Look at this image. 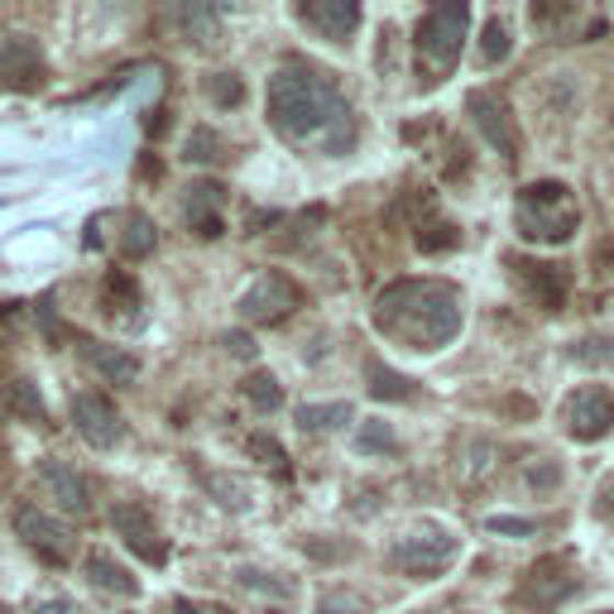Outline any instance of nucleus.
Listing matches in <instances>:
<instances>
[{"instance_id":"f257e3e1","label":"nucleus","mask_w":614,"mask_h":614,"mask_svg":"<svg viewBox=\"0 0 614 614\" xmlns=\"http://www.w3.org/2000/svg\"><path fill=\"white\" fill-rule=\"evenodd\" d=\"M269 125L293 145H312L322 154H350L356 149V111L342 97L336 77L317 63L289 58L265 87Z\"/></svg>"},{"instance_id":"f03ea898","label":"nucleus","mask_w":614,"mask_h":614,"mask_svg":"<svg viewBox=\"0 0 614 614\" xmlns=\"http://www.w3.org/2000/svg\"><path fill=\"white\" fill-rule=\"evenodd\" d=\"M375 326L409 350H442L461 332V293L442 279H403L375 298Z\"/></svg>"},{"instance_id":"7ed1b4c3","label":"nucleus","mask_w":614,"mask_h":614,"mask_svg":"<svg viewBox=\"0 0 614 614\" xmlns=\"http://www.w3.org/2000/svg\"><path fill=\"white\" fill-rule=\"evenodd\" d=\"M518 231L528 235V241H547V245H561L571 231H577L581 212L571 206L567 188L561 182H533V188H524V198H518Z\"/></svg>"},{"instance_id":"20e7f679","label":"nucleus","mask_w":614,"mask_h":614,"mask_svg":"<svg viewBox=\"0 0 614 614\" xmlns=\"http://www.w3.org/2000/svg\"><path fill=\"white\" fill-rule=\"evenodd\" d=\"M466 30H470V10L461 0H447V5H433L423 20H417V54L433 63L437 72H447L456 58H461V44H466Z\"/></svg>"},{"instance_id":"39448f33","label":"nucleus","mask_w":614,"mask_h":614,"mask_svg":"<svg viewBox=\"0 0 614 614\" xmlns=\"http://www.w3.org/2000/svg\"><path fill=\"white\" fill-rule=\"evenodd\" d=\"M456 547L461 543H456L451 533L427 528V533H409V538H399L394 552H389V561H394L399 571H409V577H437V571H447L456 561Z\"/></svg>"},{"instance_id":"423d86ee","label":"nucleus","mask_w":614,"mask_h":614,"mask_svg":"<svg viewBox=\"0 0 614 614\" xmlns=\"http://www.w3.org/2000/svg\"><path fill=\"white\" fill-rule=\"evenodd\" d=\"M561 423H567V433L577 442H600L614 427V394L605 384L577 389V394L567 399V409H561Z\"/></svg>"},{"instance_id":"0eeeda50","label":"nucleus","mask_w":614,"mask_h":614,"mask_svg":"<svg viewBox=\"0 0 614 614\" xmlns=\"http://www.w3.org/2000/svg\"><path fill=\"white\" fill-rule=\"evenodd\" d=\"M293 308H298V283L279 269L259 273L250 289L241 293V317L245 322H283Z\"/></svg>"},{"instance_id":"6e6552de","label":"nucleus","mask_w":614,"mask_h":614,"mask_svg":"<svg viewBox=\"0 0 614 614\" xmlns=\"http://www.w3.org/2000/svg\"><path fill=\"white\" fill-rule=\"evenodd\" d=\"M466 111H470L480 135H485L490 149H500L504 159H518V130H514V115H509L504 97H494V91H470Z\"/></svg>"},{"instance_id":"1a4fd4ad","label":"nucleus","mask_w":614,"mask_h":614,"mask_svg":"<svg viewBox=\"0 0 614 614\" xmlns=\"http://www.w3.org/2000/svg\"><path fill=\"white\" fill-rule=\"evenodd\" d=\"M72 427H77V437L87 442V447H97V451H107L121 442V413H115V403L107 394H72Z\"/></svg>"},{"instance_id":"9d476101","label":"nucleus","mask_w":614,"mask_h":614,"mask_svg":"<svg viewBox=\"0 0 614 614\" xmlns=\"http://www.w3.org/2000/svg\"><path fill=\"white\" fill-rule=\"evenodd\" d=\"M15 533L34 547L38 557H48V561H68L72 557V533L63 528L58 518H48L44 509H34V504L15 509Z\"/></svg>"},{"instance_id":"9b49d317","label":"nucleus","mask_w":614,"mask_h":614,"mask_svg":"<svg viewBox=\"0 0 614 614\" xmlns=\"http://www.w3.org/2000/svg\"><path fill=\"white\" fill-rule=\"evenodd\" d=\"M44 82V54L30 34H0V87Z\"/></svg>"},{"instance_id":"f8f14e48","label":"nucleus","mask_w":614,"mask_h":614,"mask_svg":"<svg viewBox=\"0 0 614 614\" xmlns=\"http://www.w3.org/2000/svg\"><path fill=\"white\" fill-rule=\"evenodd\" d=\"M298 20L317 30L326 44H346L360 24V5L356 0H308V5H298Z\"/></svg>"},{"instance_id":"ddd939ff","label":"nucleus","mask_w":614,"mask_h":614,"mask_svg":"<svg viewBox=\"0 0 614 614\" xmlns=\"http://www.w3.org/2000/svg\"><path fill=\"white\" fill-rule=\"evenodd\" d=\"M111 524L125 538V547H135L145 561H164L168 557V547H164V538H159V528H154V518H149L145 504H115L111 509Z\"/></svg>"},{"instance_id":"4468645a","label":"nucleus","mask_w":614,"mask_h":614,"mask_svg":"<svg viewBox=\"0 0 614 614\" xmlns=\"http://www.w3.org/2000/svg\"><path fill=\"white\" fill-rule=\"evenodd\" d=\"M38 480H44V490L54 494V500L68 509V514H87L91 509V490H87V480L77 476V470L68 461H44L38 466Z\"/></svg>"},{"instance_id":"2eb2a0df","label":"nucleus","mask_w":614,"mask_h":614,"mask_svg":"<svg viewBox=\"0 0 614 614\" xmlns=\"http://www.w3.org/2000/svg\"><path fill=\"white\" fill-rule=\"evenodd\" d=\"M557 567H561V557L543 561V567L528 577V585H524V595H518V600H524V605H533V610H552V605H561V600L577 591V577H571V571H567V577H552Z\"/></svg>"},{"instance_id":"dca6fc26","label":"nucleus","mask_w":614,"mask_h":614,"mask_svg":"<svg viewBox=\"0 0 614 614\" xmlns=\"http://www.w3.org/2000/svg\"><path fill=\"white\" fill-rule=\"evenodd\" d=\"M226 202V192L216 188V182H192L188 188V198H182V212H188V226H198V235H221V216H216V206Z\"/></svg>"},{"instance_id":"f3484780","label":"nucleus","mask_w":614,"mask_h":614,"mask_svg":"<svg viewBox=\"0 0 614 614\" xmlns=\"http://www.w3.org/2000/svg\"><path fill=\"white\" fill-rule=\"evenodd\" d=\"M82 360L91 365V370L101 375L107 384H130L139 375V360L125 356L121 346H101V342H82Z\"/></svg>"},{"instance_id":"a211bd4d","label":"nucleus","mask_w":614,"mask_h":614,"mask_svg":"<svg viewBox=\"0 0 614 614\" xmlns=\"http://www.w3.org/2000/svg\"><path fill=\"white\" fill-rule=\"evenodd\" d=\"M82 567H87V581L97 585V591H107V595H125V600H130V595H139V581L130 577V571L121 567V561H111L107 552H87Z\"/></svg>"},{"instance_id":"6ab92c4d","label":"nucleus","mask_w":614,"mask_h":614,"mask_svg":"<svg viewBox=\"0 0 614 614\" xmlns=\"http://www.w3.org/2000/svg\"><path fill=\"white\" fill-rule=\"evenodd\" d=\"M350 423V403H303L298 409V427L303 433H336V427Z\"/></svg>"},{"instance_id":"aec40b11","label":"nucleus","mask_w":614,"mask_h":614,"mask_svg":"<svg viewBox=\"0 0 614 614\" xmlns=\"http://www.w3.org/2000/svg\"><path fill=\"white\" fill-rule=\"evenodd\" d=\"M154 250V221L145 212H130L125 231H121V255L125 259H145Z\"/></svg>"},{"instance_id":"412c9836","label":"nucleus","mask_w":614,"mask_h":614,"mask_svg":"<svg viewBox=\"0 0 614 614\" xmlns=\"http://www.w3.org/2000/svg\"><path fill=\"white\" fill-rule=\"evenodd\" d=\"M241 394L250 399L259 413H273V409H283V384L273 380V375H250V380L241 384Z\"/></svg>"},{"instance_id":"4be33fe9","label":"nucleus","mask_w":614,"mask_h":614,"mask_svg":"<svg viewBox=\"0 0 614 614\" xmlns=\"http://www.w3.org/2000/svg\"><path fill=\"white\" fill-rule=\"evenodd\" d=\"M370 394H375V399H394V403H403V399H413V380H403V375L384 370V365H370Z\"/></svg>"},{"instance_id":"5701e85b","label":"nucleus","mask_w":614,"mask_h":614,"mask_svg":"<svg viewBox=\"0 0 614 614\" xmlns=\"http://www.w3.org/2000/svg\"><path fill=\"white\" fill-rule=\"evenodd\" d=\"M509 54H514V34H509L504 20H490L485 24V44H480V58H485V68H494V63H504Z\"/></svg>"},{"instance_id":"b1692460","label":"nucleus","mask_w":614,"mask_h":614,"mask_svg":"<svg viewBox=\"0 0 614 614\" xmlns=\"http://www.w3.org/2000/svg\"><path fill=\"white\" fill-rule=\"evenodd\" d=\"M10 409H15L20 417H30V423H44V417H48V409H44V399H38L34 380H15V384H10Z\"/></svg>"},{"instance_id":"393cba45","label":"nucleus","mask_w":614,"mask_h":614,"mask_svg":"<svg viewBox=\"0 0 614 614\" xmlns=\"http://www.w3.org/2000/svg\"><path fill=\"white\" fill-rule=\"evenodd\" d=\"M182 159H188V164H212V159H221V135H216V130H206V125H198L188 135V149H182Z\"/></svg>"},{"instance_id":"a878e982","label":"nucleus","mask_w":614,"mask_h":614,"mask_svg":"<svg viewBox=\"0 0 614 614\" xmlns=\"http://www.w3.org/2000/svg\"><path fill=\"white\" fill-rule=\"evenodd\" d=\"M182 30H188L198 44H216V10H206V5H188L182 10Z\"/></svg>"},{"instance_id":"bb28decb","label":"nucleus","mask_w":614,"mask_h":614,"mask_svg":"<svg viewBox=\"0 0 614 614\" xmlns=\"http://www.w3.org/2000/svg\"><path fill=\"white\" fill-rule=\"evenodd\" d=\"M235 581H241L245 591H255V595H273V600H289L293 595L283 581H273V577H265V571H255V567H241V571H235Z\"/></svg>"},{"instance_id":"cd10ccee","label":"nucleus","mask_w":614,"mask_h":614,"mask_svg":"<svg viewBox=\"0 0 614 614\" xmlns=\"http://www.w3.org/2000/svg\"><path fill=\"white\" fill-rule=\"evenodd\" d=\"M399 437L389 423H360V437H356V451H394Z\"/></svg>"},{"instance_id":"c85d7f7f","label":"nucleus","mask_w":614,"mask_h":614,"mask_svg":"<svg viewBox=\"0 0 614 614\" xmlns=\"http://www.w3.org/2000/svg\"><path fill=\"white\" fill-rule=\"evenodd\" d=\"M206 97H212L216 107H235V101L245 97V87L235 82V72H212L206 77Z\"/></svg>"},{"instance_id":"c756f323","label":"nucleus","mask_w":614,"mask_h":614,"mask_svg":"<svg viewBox=\"0 0 614 614\" xmlns=\"http://www.w3.org/2000/svg\"><path fill=\"white\" fill-rule=\"evenodd\" d=\"M485 528L500 533V538H533V533H538V524H533V518H514V514H494Z\"/></svg>"},{"instance_id":"7c9ffc66","label":"nucleus","mask_w":614,"mask_h":614,"mask_svg":"<svg viewBox=\"0 0 614 614\" xmlns=\"http://www.w3.org/2000/svg\"><path fill=\"white\" fill-rule=\"evenodd\" d=\"M206 490L216 494L226 509H245V485L241 480H226V476H206Z\"/></svg>"},{"instance_id":"2f4dec72","label":"nucleus","mask_w":614,"mask_h":614,"mask_svg":"<svg viewBox=\"0 0 614 614\" xmlns=\"http://www.w3.org/2000/svg\"><path fill=\"white\" fill-rule=\"evenodd\" d=\"M571 356H577L581 365H605V360H614V342H605V336H591V342H581Z\"/></svg>"},{"instance_id":"473e14b6","label":"nucleus","mask_w":614,"mask_h":614,"mask_svg":"<svg viewBox=\"0 0 614 614\" xmlns=\"http://www.w3.org/2000/svg\"><path fill=\"white\" fill-rule=\"evenodd\" d=\"M250 451H255V456H265V461H269L273 470H279V476H289V456H283V447H279L273 437H250Z\"/></svg>"},{"instance_id":"72a5a7b5","label":"nucleus","mask_w":614,"mask_h":614,"mask_svg":"<svg viewBox=\"0 0 614 614\" xmlns=\"http://www.w3.org/2000/svg\"><path fill=\"white\" fill-rule=\"evenodd\" d=\"M317 614H365V605L356 595H346V591H332V595H322Z\"/></svg>"},{"instance_id":"f704fd0d","label":"nucleus","mask_w":614,"mask_h":614,"mask_svg":"<svg viewBox=\"0 0 614 614\" xmlns=\"http://www.w3.org/2000/svg\"><path fill=\"white\" fill-rule=\"evenodd\" d=\"M557 480H561V466H552V461L528 470V485H533V490H557Z\"/></svg>"},{"instance_id":"c9c22d12","label":"nucleus","mask_w":614,"mask_h":614,"mask_svg":"<svg viewBox=\"0 0 614 614\" xmlns=\"http://www.w3.org/2000/svg\"><path fill=\"white\" fill-rule=\"evenodd\" d=\"M226 346H231L241 360H255V342H250L245 332H231V336H226Z\"/></svg>"},{"instance_id":"e433bc0d","label":"nucleus","mask_w":614,"mask_h":614,"mask_svg":"<svg viewBox=\"0 0 614 614\" xmlns=\"http://www.w3.org/2000/svg\"><path fill=\"white\" fill-rule=\"evenodd\" d=\"M34 614H68V600H44V605H34Z\"/></svg>"},{"instance_id":"4c0bfd02","label":"nucleus","mask_w":614,"mask_h":614,"mask_svg":"<svg viewBox=\"0 0 614 614\" xmlns=\"http://www.w3.org/2000/svg\"><path fill=\"white\" fill-rule=\"evenodd\" d=\"M178 614H202L198 605H188V600H178Z\"/></svg>"}]
</instances>
